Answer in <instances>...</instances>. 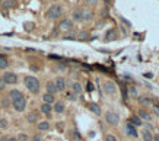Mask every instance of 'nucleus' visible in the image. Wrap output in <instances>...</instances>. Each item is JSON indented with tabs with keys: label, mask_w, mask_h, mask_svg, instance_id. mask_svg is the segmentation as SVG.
I'll return each instance as SVG.
<instances>
[{
	"label": "nucleus",
	"mask_w": 159,
	"mask_h": 141,
	"mask_svg": "<svg viewBox=\"0 0 159 141\" xmlns=\"http://www.w3.org/2000/svg\"><path fill=\"white\" fill-rule=\"evenodd\" d=\"M54 83H56V87H57V92H64L67 87V82L64 77H57L56 80H54Z\"/></svg>",
	"instance_id": "obj_7"
},
{
	"label": "nucleus",
	"mask_w": 159,
	"mask_h": 141,
	"mask_svg": "<svg viewBox=\"0 0 159 141\" xmlns=\"http://www.w3.org/2000/svg\"><path fill=\"white\" fill-rule=\"evenodd\" d=\"M24 84H25L26 89L31 93H34V95H37L40 92V80L37 77H34V76H25Z\"/></svg>",
	"instance_id": "obj_2"
},
{
	"label": "nucleus",
	"mask_w": 159,
	"mask_h": 141,
	"mask_svg": "<svg viewBox=\"0 0 159 141\" xmlns=\"http://www.w3.org/2000/svg\"><path fill=\"white\" fill-rule=\"evenodd\" d=\"M12 103V100H10V98H5V99L2 100V103H0V106L2 108H9V105Z\"/></svg>",
	"instance_id": "obj_28"
},
{
	"label": "nucleus",
	"mask_w": 159,
	"mask_h": 141,
	"mask_svg": "<svg viewBox=\"0 0 159 141\" xmlns=\"http://www.w3.org/2000/svg\"><path fill=\"white\" fill-rule=\"evenodd\" d=\"M88 109L91 111V112H93L95 115H101V108L98 103H95V102H89L88 103Z\"/></svg>",
	"instance_id": "obj_14"
},
{
	"label": "nucleus",
	"mask_w": 159,
	"mask_h": 141,
	"mask_svg": "<svg viewBox=\"0 0 159 141\" xmlns=\"http://www.w3.org/2000/svg\"><path fill=\"white\" fill-rule=\"evenodd\" d=\"M48 130H50V122L47 121L38 122V131H48Z\"/></svg>",
	"instance_id": "obj_22"
},
{
	"label": "nucleus",
	"mask_w": 159,
	"mask_h": 141,
	"mask_svg": "<svg viewBox=\"0 0 159 141\" xmlns=\"http://www.w3.org/2000/svg\"><path fill=\"white\" fill-rule=\"evenodd\" d=\"M128 96H130V98H137V90H136V87H130V89H128Z\"/></svg>",
	"instance_id": "obj_32"
},
{
	"label": "nucleus",
	"mask_w": 159,
	"mask_h": 141,
	"mask_svg": "<svg viewBox=\"0 0 159 141\" xmlns=\"http://www.w3.org/2000/svg\"><path fill=\"white\" fill-rule=\"evenodd\" d=\"M86 90H88V92H92L93 90V84L91 83V82H88V83H86Z\"/></svg>",
	"instance_id": "obj_37"
},
{
	"label": "nucleus",
	"mask_w": 159,
	"mask_h": 141,
	"mask_svg": "<svg viewBox=\"0 0 159 141\" xmlns=\"http://www.w3.org/2000/svg\"><path fill=\"white\" fill-rule=\"evenodd\" d=\"M104 3H105V5H109V0H104Z\"/></svg>",
	"instance_id": "obj_48"
},
{
	"label": "nucleus",
	"mask_w": 159,
	"mask_h": 141,
	"mask_svg": "<svg viewBox=\"0 0 159 141\" xmlns=\"http://www.w3.org/2000/svg\"><path fill=\"white\" fill-rule=\"evenodd\" d=\"M120 20H121V22H123V24H126V25L128 26V28H130V26H131V24H130V22H128V20H127V19H124V17H123V16H120Z\"/></svg>",
	"instance_id": "obj_38"
},
{
	"label": "nucleus",
	"mask_w": 159,
	"mask_h": 141,
	"mask_svg": "<svg viewBox=\"0 0 159 141\" xmlns=\"http://www.w3.org/2000/svg\"><path fill=\"white\" fill-rule=\"evenodd\" d=\"M104 140L105 141H117V138H115V135H112V134H107Z\"/></svg>",
	"instance_id": "obj_34"
},
{
	"label": "nucleus",
	"mask_w": 159,
	"mask_h": 141,
	"mask_svg": "<svg viewBox=\"0 0 159 141\" xmlns=\"http://www.w3.org/2000/svg\"><path fill=\"white\" fill-rule=\"evenodd\" d=\"M66 98H67L69 100H76V99H77V95H76L75 92H67V93H66Z\"/></svg>",
	"instance_id": "obj_31"
},
{
	"label": "nucleus",
	"mask_w": 159,
	"mask_h": 141,
	"mask_svg": "<svg viewBox=\"0 0 159 141\" xmlns=\"http://www.w3.org/2000/svg\"><path fill=\"white\" fill-rule=\"evenodd\" d=\"M8 66H9V61H8V60H6L5 57H0V68H2V70H5V68H6Z\"/></svg>",
	"instance_id": "obj_27"
},
{
	"label": "nucleus",
	"mask_w": 159,
	"mask_h": 141,
	"mask_svg": "<svg viewBox=\"0 0 159 141\" xmlns=\"http://www.w3.org/2000/svg\"><path fill=\"white\" fill-rule=\"evenodd\" d=\"M0 108H2V106H0Z\"/></svg>",
	"instance_id": "obj_50"
},
{
	"label": "nucleus",
	"mask_w": 159,
	"mask_h": 141,
	"mask_svg": "<svg viewBox=\"0 0 159 141\" xmlns=\"http://www.w3.org/2000/svg\"><path fill=\"white\" fill-rule=\"evenodd\" d=\"M70 86H72V92H75L76 95H80V93H82V90H83V89H82V86H80V83H77V82L72 83Z\"/></svg>",
	"instance_id": "obj_21"
},
{
	"label": "nucleus",
	"mask_w": 159,
	"mask_h": 141,
	"mask_svg": "<svg viewBox=\"0 0 159 141\" xmlns=\"http://www.w3.org/2000/svg\"><path fill=\"white\" fill-rule=\"evenodd\" d=\"M153 112L159 116V105H153Z\"/></svg>",
	"instance_id": "obj_42"
},
{
	"label": "nucleus",
	"mask_w": 159,
	"mask_h": 141,
	"mask_svg": "<svg viewBox=\"0 0 159 141\" xmlns=\"http://www.w3.org/2000/svg\"><path fill=\"white\" fill-rule=\"evenodd\" d=\"M45 89H47V93H50V95H56L57 93V87H56L54 82H48L45 84Z\"/></svg>",
	"instance_id": "obj_16"
},
{
	"label": "nucleus",
	"mask_w": 159,
	"mask_h": 141,
	"mask_svg": "<svg viewBox=\"0 0 159 141\" xmlns=\"http://www.w3.org/2000/svg\"><path fill=\"white\" fill-rule=\"evenodd\" d=\"M32 141H41V135H40V134H37V135H34Z\"/></svg>",
	"instance_id": "obj_43"
},
{
	"label": "nucleus",
	"mask_w": 159,
	"mask_h": 141,
	"mask_svg": "<svg viewBox=\"0 0 159 141\" xmlns=\"http://www.w3.org/2000/svg\"><path fill=\"white\" fill-rule=\"evenodd\" d=\"M139 118H140V119H144V121H151L152 119V116H151V114H149V112H148V111H146V109H140V111H139Z\"/></svg>",
	"instance_id": "obj_17"
},
{
	"label": "nucleus",
	"mask_w": 159,
	"mask_h": 141,
	"mask_svg": "<svg viewBox=\"0 0 159 141\" xmlns=\"http://www.w3.org/2000/svg\"><path fill=\"white\" fill-rule=\"evenodd\" d=\"M5 87H6V83H5V80L0 77V90H5Z\"/></svg>",
	"instance_id": "obj_39"
},
{
	"label": "nucleus",
	"mask_w": 159,
	"mask_h": 141,
	"mask_svg": "<svg viewBox=\"0 0 159 141\" xmlns=\"http://www.w3.org/2000/svg\"><path fill=\"white\" fill-rule=\"evenodd\" d=\"M61 15H63V8H61L60 5H57V3L50 6L48 10H47V17H48L50 20H57V19H60Z\"/></svg>",
	"instance_id": "obj_3"
},
{
	"label": "nucleus",
	"mask_w": 159,
	"mask_h": 141,
	"mask_svg": "<svg viewBox=\"0 0 159 141\" xmlns=\"http://www.w3.org/2000/svg\"><path fill=\"white\" fill-rule=\"evenodd\" d=\"M9 141H18V138H16V137H10V138H9Z\"/></svg>",
	"instance_id": "obj_47"
},
{
	"label": "nucleus",
	"mask_w": 159,
	"mask_h": 141,
	"mask_svg": "<svg viewBox=\"0 0 159 141\" xmlns=\"http://www.w3.org/2000/svg\"><path fill=\"white\" fill-rule=\"evenodd\" d=\"M41 112L45 114V115H50L53 112V105H48V103H42L41 105Z\"/></svg>",
	"instance_id": "obj_19"
},
{
	"label": "nucleus",
	"mask_w": 159,
	"mask_h": 141,
	"mask_svg": "<svg viewBox=\"0 0 159 141\" xmlns=\"http://www.w3.org/2000/svg\"><path fill=\"white\" fill-rule=\"evenodd\" d=\"M16 0H6L5 3H3V8L5 9H10V8H15L16 6Z\"/></svg>",
	"instance_id": "obj_23"
},
{
	"label": "nucleus",
	"mask_w": 159,
	"mask_h": 141,
	"mask_svg": "<svg viewBox=\"0 0 159 141\" xmlns=\"http://www.w3.org/2000/svg\"><path fill=\"white\" fill-rule=\"evenodd\" d=\"M56 127H57V130H59V131H63V128H64V124H63V122H57V125H56Z\"/></svg>",
	"instance_id": "obj_41"
},
{
	"label": "nucleus",
	"mask_w": 159,
	"mask_h": 141,
	"mask_svg": "<svg viewBox=\"0 0 159 141\" xmlns=\"http://www.w3.org/2000/svg\"><path fill=\"white\" fill-rule=\"evenodd\" d=\"M34 26H35L34 22H25V24H24V29H25L26 32H31L34 29Z\"/></svg>",
	"instance_id": "obj_25"
},
{
	"label": "nucleus",
	"mask_w": 159,
	"mask_h": 141,
	"mask_svg": "<svg viewBox=\"0 0 159 141\" xmlns=\"http://www.w3.org/2000/svg\"><path fill=\"white\" fill-rule=\"evenodd\" d=\"M89 6H96V3H98V0H85Z\"/></svg>",
	"instance_id": "obj_36"
},
{
	"label": "nucleus",
	"mask_w": 159,
	"mask_h": 141,
	"mask_svg": "<svg viewBox=\"0 0 159 141\" xmlns=\"http://www.w3.org/2000/svg\"><path fill=\"white\" fill-rule=\"evenodd\" d=\"M79 141H85V140H83V138H82V140H79Z\"/></svg>",
	"instance_id": "obj_49"
},
{
	"label": "nucleus",
	"mask_w": 159,
	"mask_h": 141,
	"mask_svg": "<svg viewBox=\"0 0 159 141\" xmlns=\"http://www.w3.org/2000/svg\"><path fill=\"white\" fill-rule=\"evenodd\" d=\"M64 109H66V106H64V103L63 102H56L54 103V106H53V111L56 112V114H63L64 112Z\"/></svg>",
	"instance_id": "obj_15"
},
{
	"label": "nucleus",
	"mask_w": 159,
	"mask_h": 141,
	"mask_svg": "<svg viewBox=\"0 0 159 141\" xmlns=\"http://www.w3.org/2000/svg\"><path fill=\"white\" fill-rule=\"evenodd\" d=\"M128 122H130L131 125H134V127H142V125H143V121H142V119H140V118H139L137 115H133V116H131Z\"/></svg>",
	"instance_id": "obj_18"
},
{
	"label": "nucleus",
	"mask_w": 159,
	"mask_h": 141,
	"mask_svg": "<svg viewBox=\"0 0 159 141\" xmlns=\"http://www.w3.org/2000/svg\"><path fill=\"white\" fill-rule=\"evenodd\" d=\"M42 100H44V103H48V105H53V103H54V95H50V93H45V95H42Z\"/></svg>",
	"instance_id": "obj_20"
},
{
	"label": "nucleus",
	"mask_w": 159,
	"mask_h": 141,
	"mask_svg": "<svg viewBox=\"0 0 159 141\" xmlns=\"http://www.w3.org/2000/svg\"><path fill=\"white\" fill-rule=\"evenodd\" d=\"M137 100L142 106H152V103H153L149 96H137Z\"/></svg>",
	"instance_id": "obj_13"
},
{
	"label": "nucleus",
	"mask_w": 159,
	"mask_h": 141,
	"mask_svg": "<svg viewBox=\"0 0 159 141\" xmlns=\"http://www.w3.org/2000/svg\"><path fill=\"white\" fill-rule=\"evenodd\" d=\"M105 122L108 125H111V127H115V125L120 124V115L117 112H114V111H108L105 114Z\"/></svg>",
	"instance_id": "obj_4"
},
{
	"label": "nucleus",
	"mask_w": 159,
	"mask_h": 141,
	"mask_svg": "<svg viewBox=\"0 0 159 141\" xmlns=\"http://www.w3.org/2000/svg\"><path fill=\"white\" fill-rule=\"evenodd\" d=\"M2 79L5 80V83L6 84H16L18 83V76L15 74L13 71H6Z\"/></svg>",
	"instance_id": "obj_5"
},
{
	"label": "nucleus",
	"mask_w": 159,
	"mask_h": 141,
	"mask_svg": "<svg viewBox=\"0 0 159 141\" xmlns=\"http://www.w3.org/2000/svg\"><path fill=\"white\" fill-rule=\"evenodd\" d=\"M9 98L12 100V106L15 111L18 112H24L26 108V99L25 96L22 95V92L18 90V89H12L9 92Z\"/></svg>",
	"instance_id": "obj_1"
},
{
	"label": "nucleus",
	"mask_w": 159,
	"mask_h": 141,
	"mask_svg": "<svg viewBox=\"0 0 159 141\" xmlns=\"http://www.w3.org/2000/svg\"><path fill=\"white\" fill-rule=\"evenodd\" d=\"M88 38V32H80L79 33V39H86Z\"/></svg>",
	"instance_id": "obj_40"
},
{
	"label": "nucleus",
	"mask_w": 159,
	"mask_h": 141,
	"mask_svg": "<svg viewBox=\"0 0 159 141\" xmlns=\"http://www.w3.org/2000/svg\"><path fill=\"white\" fill-rule=\"evenodd\" d=\"M0 141H9V137H2V138H0Z\"/></svg>",
	"instance_id": "obj_46"
},
{
	"label": "nucleus",
	"mask_w": 159,
	"mask_h": 141,
	"mask_svg": "<svg viewBox=\"0 0 159 141\" xmlns=\"http://www.w3.org/2000/svg\"><path fill=\"white\" fill-rule=\"evenodd\" d=\"M83 10H85V9H82V8L75 9V10H73V13H72L73 20H76V22H82V20H83Z\"/></svg>",
	"instance_id": "obj_8"
},
{
	"label": "nucleus",
	"mask_w": 159,
	"mask_h": 141,
	"mask_svg": "<svg viewBox=\"0 0 159 141\" xmlns=\"http://www.w3.org/2000/svg\"><path fill=\"white\" fill-rule=\"evenodd\" d=\"M115 39H118L117 31H115V29H109V31H107V33H105V42L115 41Z\"/></svg>",
	"instance_id": "obj_10"
},
{
	"label": "nucleus",
	"mask_w": 159,
	"mask_h": 141,
	"mask_svg": "<svg viewBox=\"0 0 159 141\" xmlns=\"http://www.w3.org/2000/svg\"><path fill=\"white\" fill-rule=\"evenodd\" d=\"M92 12L91 10H83V20H91L92 19Z\"/></svg>",
	"instance_id": "obj_29"
},
{
	"label": "nucleus",
	"mask_w": 159,
	"mask_h": 141,
	"mask_svg": "<svg viewBox=\"0 0 159 141\" xmlns=\"http://www.w3.org/2000/svg\"><path fill=\"white\" fill-rule=\"evenodd\" d=\"M38 119H40V115H38L37 111H31V112L26 115V121H28L29 124H37Z\"/></svg>",
	"instance_id": "obj_11"
},
{
	"label": "nucleus",
	"mask_w": 159,
	"mask_h": 141,
	"mask_svg": "<svg viewBox=\"0 0 159 141\" xmlns=\"http://www.w3.org/2000/svg\"><path fill=\"white\" fill-rule=\"evenodd\" d=\"M104 92H105V95H114L117 92V84L114 82H105L104 83Z\"/></svg>",
	"instance_id": "obj_6"
},
{
	"label": "nucleus",
	"mask_w": 159,
	"mask_h": 141,
	"mask_svg": "<svg viewBox=\"0 0 159 141\" xmlns=\"http://www.w3.org/2000/svg\"><path fill=\"white\" fill-rule=\"evenodd\" d=\"M152 138H153V135H152L151 131H143V141H152Z\"/></svg>",
	"instance_id": "obj_24"
},
{
	"label": "nucleus",
	"mask_w": 159,
	"mask_h": 141,
	"mask_svg": "<svg viewBox=\"0 0 159 141\" xmlns=\"http://www.w3.org/2000/svg\"><path fill=\"white\" fill-rule=\"evenodd\" d=\"M72 137H73V140L75 141H79V140H82V135H80V133H79V131H77V130H73V131H72Z\"/></svg>",
	"instance_id": "obj_26"
},
{
	"label": "nucleus",
	"mask_w": 159,
	"mask_h": 141,
	"mask_svg": "<svg viewBox=\"0 0 159 141\" xmlns=\"http://www.w3.org/2000/svg\"><path fill=\"white\" fill-rule=\"evenodd\" d=\"M126 134H127V135H130V137H134V138H137V137H139V133H137L136 127L131 125L130 122H127V124H126Z\"/></svg>",
	"instance_id": "obj_9"
},
{
	"label": "nucleus",
	"mask_w": 159,
	"mask_h": 141,
	"mask_svg": "<svg viewBox=\"0 0 159 141\" xmlns=\"http://www.w3.org/2000/svg\"><path fill=\"white\" fill-rule=\"evenodd\" d=\"M59 28H60V29H64V31H72L73 24H72V20H70V19H63V20L60 22Z\"/></svg>",
	"instance_id": "obj_12"
},
{
	"label": "nucleus",
	"mask_w": 159,
	"mask_h": 141,
	"mask_svg": "<svg viewBox=\"0 0 159 141\" xmlns=\"http://www.w3.org/2000/svg\"><path fill=\"white\" fill-rule=\"evenodd\" d=\"M59 68H60V70H66L67 67L64 66V64H59Z\"/></svg>",
	"instance_id": "obj_45"
},
{
	"label": "nucleus",
	"mask_w": 159,
	"mask_h": 141,
	"mask_svg": "<svg viewBox=\"0 0 159 141\" xmlns=\"http://www.w3.org/2000/svg\"><path fill=\"white\" fill-rule=\"evenodd\" d=\"M152 141H159V134H155L153 138H152Z\"/></svg>",
	"instance_id": "obj_44"
},
{
	"label": "nucleus",
	"mask_w": 159,
	"mask_h": 141,
	"mask_svg": "<svg viewBox=\"0 0 159 141\" xmlns=\"http://www.w3.org/2000/svg\"><path fill=\"white\" fill-rule=\"evenodd\" d=\"M18 138V141H29V137H28V135H26V134H19V135H18L16 137Z\"/></svg>",
	"instance_id": "obj_33"
},
{
	"label": "nucleus",
	"mask_w": 159,
	"mask_h": 141,
	"mask_svg": "<svg viewBox=\"0 0 159 141\" xmlns=\"http://www.w3.org/2000/svg\"><path fill=\"white\" fill-rule=\"evenodd\" d=\"M8 127H9L8 119H5V118H0V130H6Z\"/></svg>",
	"instance_id": "obj_30"
},
{
	"label": "nucleus",
	"mask_w": 159,
	"mask_h": 141,
	"mask_svg": "<svg viewBox=\"0 0 159 141\" xmlns=\"http://www.w3.org/2000/svg\"><path fill=\"white\" fill-rule=\"evenodd\" d=\"M64 39H67V41H70V39H76V35L75 33H67L66 36H64Z\"/></svg>",
	"instance_id": "obj_35"
}]
</instances>
